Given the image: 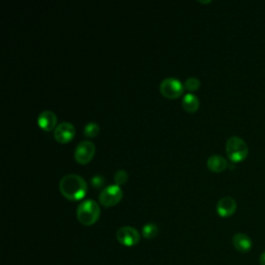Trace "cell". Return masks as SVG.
I'll return each instance as SVG.
<instances>
[{
    "label": "cell",
    "mask_w": 265,
    "mask_h": 265,
    "mask_svg": "<svg viewBox=\"0 0 265 265\" xmlns=\"http://www.w3.org/2000/svg\"><path fill=\"white\" fill-rule=\"evenodd\" d=\"M59 190L66 199L77 201L86 195L87 183L85 179L78 174H66L60 179Z\"/></svg>",
    "instance_id": "obj_1"
},
{
    "label": "cell",
    "mask_w": 265,
    "mask_h": 265,
    "mask_svg": "<svg viewBox=\"0 0 265 265\" xmlns=\"http://www.w3.org/2000/svg\"><path fill=\"white\" fill-rule=\"evenodd\" d=\"M101 208L98 202L87 199L82 201L77 208V218L79 222L85 226H91L99 220Z\"/></svg>",
    "instance_id": "obj_2"
},
{
    "label": "cell",
    "mask_w": 265,
    "mask_h": 265,
    "mask_svg": "<svg viewBox=\"0 0 265 265\" xmlns=\"http://www.w3.org/2000/svg\"><path fill=\"white\" fill-rule=\"evenodd\" d=\"M226 154L234 163L243 162L249 155L248 144L240 137L232 136L226 142Z\"/></svg>",
    "instance_id": "obj_3"
},
{
    "label": "cell",
    "mask_w": 265,
    "mask_h": 265,
    "mask_svg": "<svg viewBox=\"0 0 265 265\" xmlns=\"http://www.w3.org/2000/svg\"><path fill=\"white\" fill-rule=\"evenodd\" d=\"M124 193L117 184H112L104 187L99 194V200L105 207H112L116 205L123 198Z\"/></svg>",
    "instance_id": "obj_4"
},
{
    "label": "cell",
    "mask_w": 265,
    "mask_h": 265,
    "mask_svg": "<svg viewBox=\"0 0 265 265\" xmlns=\"http://www.w3.org/2000/svg\"><path fill=\"white\" fill-rule=\"evenodd\" d=\"M184 85L176 78H166L161 82L160 90L164 96L169 100H174L179 98L182 94Z\"/></svg>",
    "instance_id": "obj_5"
},
{
    "label": "cell",
    "mask_w": 265,
    "mask_h": 265,
    "mask_svg": "<svg viewBox=\"0 0 265 265\" xmlns=\"http://www.w3.org/2000/svg\"><path fill=\"white\" fill-rule=\"evenodd\" d=\"M116 238L125 247H134L140 242V233L134 227L124 226L117 230Z\"/></svg>",
    "instance_id": "obj_6"
},
{
    "label": "cell",
    "mask_w": 265,
    "mask_h": 265,
    "mask_svg": "<svg viewBox=\"0 0 265 265\" xmlns=\"http://www.w3.org/2000/svg\"><path fill=\"white\" fill-rule=\"evenodd\" d=\"M95 153V146L91 141H81L75 149V160L80 164L89 163Z\"/></svg>",
    "instance_id": "obj_7"
},
{
    "label": "cell",
    "mask_w": 265,
    "mask_h": 265,
    "mask_svg": "<svg viewBox=\"0 0 265 265\" xmlns=\"http://www.w3.org/2000/svg\"><path fill=\"white\" fill-rule=\"evenodd\" d=\"M76 135V129L70 123L63 122L59 124L54 131V138L60 143H67Z\"/></svg>",
    "instance_id": "obj_8"
},
{
    "label": "cell",
    "mask_w": 265,
    "mask_h": 265,
    "mask_svg": "<svg viewBox=\"0 0 265 265\" xmlns=\"http://www.w3.org/2000/svg\"><path fill=\"white\" fill-rule=\"evenodd\" d=\"M37 123L41 129L44 131L50 132L53 129H56L57 125V116L53 111L50 110H46L43 111L37 118Z\"/></svg>",
    "instance_id": "obj_9"
},
{
    "label": "cell",
    "mask_w": 265,
    "mask_h": 265,
    "mask_svg": "<svg viewBox=\"0 0 265 265\" xmlns=\"http://www.w3.org/2000/svg\"><path fill=\"white\" fill-rule=\"evenodd\" d=\"M237 208L236 201L232 197H223L219 200L216 204V212L223 218H228L231 216Z\"/></svg>",
    "instance_id": "obj_10"
},
{
    "label": "cell",
    "mask_w": 265,
    "mask_h": 265,
    "mask_svg": "<svg viewBox=\"0 0 265 265\" xmlns=\"http://www.w3.org/2000/svg\"><path fill=\"white\" fill-rule=\"evenodd\" d=\"M232 244L239 253H248L253 247L252 239L245 233H236L232 238Z\"/></svg>",
    "instance_id": "obj_11"
},
{
    "label": "cell",
    "mask_w": 265,
    "mask_h": 265,
    "mask_svg": "<svg viewBox=\"0 0 265 265\" xmlns=\"http://www.w3.org/2000/svg\"><path fill=\"white\" fill-rule=\"evenodd\" d=\"M206 165L210 171L219 173L224 171L228 167V162L224 157L220 155H212L208 158Z\"/></svg>",
    "instance_id": "obj_12"
},
{
    "label": "cell",
    "mask_w": 265,
    "mask_h": 265,
    "mask_svg": "<svg viewBox=\"0 0 265 265\" xmlns=\"http://www.w3.org/2000/svg\"><path fill=\"white\" fill-rule=\"evenodd\" d=\"M181 104H182L183 109L187 112H195V111L198 110V108L200 106L198 96H196L195 94H193V93H186L183 96Z\"/></svg>",
    "instance_id": "obj_13"
},
{
    "label": "cell",
    "mask_w": 265,
    "mask_h": 265,
    "mask_svg": "<svg viewBox=\"0 0 265 265\" xmlns=\"http://www.w3.org/2000/svg\"><path fill=\"white\" fill-rule=\"evenodd\" d=\"M159 233V227L154 223H147L142 228V235L144 238L152 239L155 238Z\"/></svg>",
    "instance_id": "obj_14"
},
{
    "label": "cell",
    "mask_w": 265,
    "mask_h": 265,
    "mask_svg": "<svg viewBox=\"0 0 265 265\" xmlns=\"http://www.w3.org/2000/svg\"><path fill=\"white\" fill-rule=\"evenodd\" d=\"M100 133V127L99 125L94 123V122H90L88 124L85 125L84 127V130H83V134L84 136L86 137H95V136H98Z\"/></svg>",
    "instance_id": "obj_15"
},
{
    "label": "cell",
    "mask_w": 265,
    "mask_h": 265,
    "mask_svg": "<svg viewBox=\"0 0 265 265\" xmlns=\"http://www.w3.org/2000/svg\"><path fill=\"white\" fill-rule=\"evenodd\" d=\"M183 85L188 91H196L200 87V81L195 77H190L184 81Z\"/></svg>",
    "instance_id": "obj_16"
},
{
    "label": "cell",
    "mask_w": 265,
    "mask_h": 265,
    "mask_svg": "<svg viewBox=\"0 0 265 265\" xmlns=\"http://www.w3.org/2000/svg\"><path fill=\"white\" fill-rule=\"evenodd\" d=\"M128 178H129V175L126 170H118L114 174V181H115V184H117V185L126 183Z\"/></svg>",
    "instance_id": "obj_17"
},
{
    "label": "cell",
    "mask_w": 265,
    "mask_h": 265,
    "mask_svg": "<svg viewBox=\"0 0 265 265\" xmlns=\"http://www.w3.org/2000/svg\"><path fill=\"white\" fill-rule=\"evenodd\" d=\"M90 182L94 188H101L105 184V178L101 174H95L90 178Z\"/></svg>",
    "instance_id": "obj_18"
},
{
    "label": "cell",
    "mask_w": 265,
    "mask_h": 265,
    "mask_svg": "<svg viewBox=\"0 0 265 265\" xmlns=\"http://www.w3.org/2000/svg\"><path fill=\"white\" fill-rule=\"evenodd\" d=\"M259 262H260V265H265V251L260 255Z\"/></svg>",
    "instance_id": "obj_19"
}]
</instances>
